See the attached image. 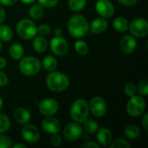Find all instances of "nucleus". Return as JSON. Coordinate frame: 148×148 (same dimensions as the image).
I'll return each instance as SVG.
<instances>
[{
	"label": "nucleus",
	"instance_id": "nucleus-39",
	"mask_svg": "<svg viewBox=\"0 0 148 148\" xmlns=\"http://www.w3.org/2000/svg\"><path fill=\"white\" fill-rule=\"evenodd\" d=\"M82 148H99L100 147V145L97 143V142H95V141H88L86 143H84L82 146Z\"/></svg>",
	"mask_w": 148,
	"mask_h": 148
},
{
	"label": "nucleus",
	"instance_id": "nucleus-27",
	"mask_svg": "<svg viewBox=\"0 0 148 148\" xmlns=\"http://www.w3.org/2000/svg\"><path fill=\"white\" fill-rule=\"evenodd\" d=\"M69 8L75 12L82 11L87 5V0H69Z\"/></svg>",
	"mask_w": 148,
	"mask_h": 148
},
{
	"label": "nucleus",
	"instance_id": "nucleus-24",
	"mask_svg": "<svg viewBox=\"0 0 148 148\" xmlns=\"http://www.w3.org/2000/svg\"><path fill=\"white\" fill-rule=\"evenodd\" d=\"M13 37V31L11 28L5 24H0V40L3 42H9Z\"/></svg>",
	"mask_w": 148,
	"mask_h": 148
},
{
	"label": "nucleus",
	"instance_id": "nucleus-44",
	"mask_svg": "<svg viewBox=\"0 0 148 148\" xmlns=\"http://www.w3.org/2000/svg\"><path fill=\"white\" fill-rule=\"evenodd\" d=\"M12 147L13 148H26L27 147V146H26L25 144H23V143H17V144H16V145L12 146Z\"/></svg>",
	"mask_w": 148,
	"mask_h": 148
},
{
	"label": "nucleus",
	"instance_id": "nucleus-43",
	"mask_svg": "<svg viewBox=\"0 0 148 148\" xmlns=\"http://www.w3.org/2000/svg\"><path fill=\"white\" fill-rule=\"evenodd\" d=\"M6 65H7V61H6V59L0 56V69H4V68L6 67Z\"/></svg>",
	"mask_w": 148,
	"mask_h": 148
},
{
	"label": "nucleus",
	"instance_id": "nucleus-18",
	"mask_svg": "<svg viewBox=\"0 0 148 148\" xmlns=\"http://www.w3.org/2000/svg\"><path fill=\"white\" fill-rule=\"evenodd\" d=\"M14 119L17 123L21 125H25L29 122L31 119V114L25 108L20 107L14 111Z\"/></svg>",
	"mask_w": 148,
	"mask_h": 148
},
{
	"label": "nucleus",
	"instance_id": "nucleus-40",
	"mask_svg": "<svg viewBox=\"0 0 148 148\" xmlns=\"http://www.w3.org/2000/svg\"><path fill=\"white\" fill-rule=\"evenodd\" d=\"M17 0H0V3L3 6H13L16 3Z\"/></svg>",
	"mask_w": 148,
	"mask_h": 148
},
{
	"label": "nucleus",
	"instance_id": "nucleus-13",
	"mask_svg": "<svg viewBox=\"0 0 148 148\" xmlns=\"http://www.w3.org/2000/svg\"><path fill=\"white\" fill-rule=\"evenodd\" d=\"M95 10L98 15L104 18H110L114 14V6L110 0H97Z\"/></svg>",
	"mask_w": 148,
	"mask_h": 148
},
{
	"label": "nucleus",
	"instance_id": "nucleus-4",
	"mask_svg": "<svg viewBox=\"0 0 148 148\" xmlns=\"http://www.w3.org/2000/svg\"><path fill=\"white\" fill-rule=\"evenodd\" d=\"M41 62L35 56L22 57L19 62V70L22 74L27 76L36 75L41 69Z\"/></svg>",
	"mask_w": 148,
	"mask_h": 148
},
{
	"label": "nucleus",
	"instance_id": "nucleus-35",
	"mask_svg": "<svg viewBox=\"0 0 148 148\" xmlns=\"http://www.w3.org/2000/svg\"><path fill=\"white\" fill-rule=\"evenodd\" d=\"M38 4H40L43 8H52L56 6L59 0H37Z\"/></svg>",
	"mask_w": 148,
	"mask_h": 148
},
{
	"label": "nucleus",
	"instance_id": "nucleus-8",
	"mask_svg": "<svg viewBox=\"0 0 148 148\" xmlns=\"http://www.w3.org/2000/svg\"><path fill=\"white\" fill-rule=\"evenodd\" d=\"M49 47L51 51L58 56L66 55L69 49L68 41L62 36H55L50 41Z\"/></svg>",
	"mask_w": 148,
	"mask_h": 148
},
{
	"label": "nucleus",
	"instance_id": "nucleus-47",
	"mask_svg": "<svg viewBox=\"0 0 148 148\" xmlns=\"http://www.w3.org/2000/svg\"><path fill=\"white\" fill-rule=\"evenodd\" d=\"M2 108H3V100H2V98L0 96V110L2 109Z\"/></svg>",
	"mask_w": 148,
	"mask_h": 148
},
{
	"label": "nucleus",
	"instance_id": "nucleus-38",
	"mask_svg": "<svg viewBox=\"0 0 148 148\" xmlns=\"http://www.w3.org/2000/svg\"><path fill=\"white\" fill-rule=\"evenodd\" d=\"M119 3L124 6H133L137 3L138 0H117Z\"/></svg>",
	"mask_w": 148,
	"mask_h": 148
},
{
	"label": "nucleus",
	"instance_id": "nucleus-33",
	"mask_svg": "<svg viewBox=\"0 0 148 148\" xmlns=\"http://www.w3.org/2000/svg\"><path fill=\"white\" fill-rule=\"evenodd\" d=\"M124 92L127 96L131 97V96L136 95V93H137L136 86L133 83H127L124 88Z\"/></svg>",
	"mask_w": 148,
	"mask_h": 148
},
{
	"label": "nucleus",
	"instance_id": "nucleus-36",
	"mask_svg": "<svg viewBox=\"0 0 148 148\" xmlns=\"http://www.w3.org/2000/svg\"><path fill=\"white\" fill-rule=\"evenodd\" d=\"M62 141V137L59 134H53L51 135V137H50V143L54 147H59V146H61Z\"/></svg>",
	"mask_w": 148,
	"mask_h": 148
},
{
	"label": "nucleus",
	"instance_id": "nucleus-34",
	"mask_svg": "<svg viewBox=\"0 0 148 148\" xmlns=\"http://www.w3.org/2000/svg\"><path fill=\"white\" fill-rule=\"evenodd\" d=\"M50 31H51V28L48 24L43 23V24H41L37 27V33L40 36H48L50 33Z\"/></svg>",
	"mask_w": 148,
	"mask_h": 148
},
{
	"label": "nucleus",
	"instance_id": "nucleus-37",
	"mask_svg": "<svg viewBox=\"0 0 148 148\" xmlns=\"http://www.w3.org/2000/svg\"><path fill=\"white\" fill-rule=\"evenodd\" d=\"M9 82L8 75L4 72L0 71V87H6L9 84Z\"/></svg>",
	"mask_w": 148,
	"mask_h": 148
},
{
	"label": "nucleus",
	"instance_id": "nucleus-19",
	"mask_svg": "<svg viewBox=\"0 0 148 148\" xmlns=\"http://www.w3.org/2000/svg\"><path fill=\"white\" fill-rule=\"evenodd\" d=\"M48 41L43 36H36L33 40V49L37 53H43L48 49Z\"/></svg>",
	"mask_w": 148,
	"mask_h": 148
},
{
	"label": "nucleus",
	"instance_id": "nucleus-6",
	"mask_svg": "<svg viewBox=\"0 0 148 148\" xmlns=\"http://www.w3.org/2000/svg\"><path fill=\"white\" fill-rule=\"evenodd\" d=\"M146 101L141 95H133L127 103V112L131 117L140 116L146 109Z\"/></svg>",
	"mask_w": 148,
	"mask_h": 148
},
{
	"label": "nucleus",
	"instance_id": "nucleus-32",
	"mask_svg": "<svg viewBox=\"0 0 148 148\" xmlns=\"http://www.w3.org/2000/svg\"><path fill=\"white\" fill-rule=\"evenodd\" d=\"M12 147V141L11 140L2 134H0V148H10Z\"/></svg>",
	"mask_w": 148,
	"mask_h": 148
},
{
	"label": "nucleus",
	"instance_id": "nucleus-17",
	"mask_svg": "<svg viewBox=\"0 0 148 148\" xmlns=\"http://www.w3.org/2000/svg\"><path fill=\"white\" fill-rule=\"evenodd\" d=\"M108 27V23L107 19L101 16L94 19L91 22L89 25V29L95 34H101L107 30Z\"/></svg>",
	"mask_w": 148,
	"mask_h": 148
},
{
	"label": "nucleus",
	"instance_id": "nucleus-48",
	"mask_svg": "<svg viewBox=\"0 0 148 148\" xmlns=\"http://www.w3.org/2000/svg\"><path fill=\"white\" fill-rule=\"evenodd\" d=\"M2 50V42H1V40H0V52Z\"/></svg>",
	"mask_w": 148,
	"mask_h": 148
},
{
	"label": "nucleus",
	"instance_id": "nucleus-41",
	"mask_svg": "<svg viewBox=\"0 0 148 148\" xmlns=\"http://www.w3.org/2000/svg\"><path fill=\"white\" fill-rule=\"evenodd\" d=\"M142 127L143 128L147 131L148 130V114H145L143 119H142Z\"/></svg>",
	"mask_w": 148,
	"mask_h": 148
},
{
	"label": "nucleus",
	"instance_id": "nucleus-23",
	"mask_svg": "<svg viewBox=\"0 0 148 148\" xmlns=\"http://www.w3.org/2000/svg\"><path fill=\"white\" fill-rule=\"evenodd\" d=\"M28 13L31 19L39 20L42 17V16L44 14L43 7H42L40 4H34L29 8Z\"/></svg>",
	"mask_w": 148,
	"mask_h": 148
},
{
	"label": "nucleus",
	"instance_id": "nucleus-1",
	"mask_svg": "<svg viewBox=\"0 0 148 148\" xmlns=\"http://www.w3.org/2000/svg\"><path fill=\"white\" fill-rule=\"evenodd\" d=\"M68 30L72 37L81 38L88 33L89 24L85 16L76 14L69 18L68 22Z\"/></svg>",
	"mask_w": 148,
	"mask_h": 148
},
{
	"label": "nucleus",
	"instance_id": "nucleus-12",
	"mask_svg": "<svg viewBox=\"0 0 148 148\" xmlns=\"http://www.w3.org/2000/svg\"><path fill=\"white\" fill-rule=\"evenodd\" d=\"M39 112L45 116H51L56 114L59 109L58 102L53 98H46L40 101L38 105Z\"/></svg>",
	"mask_w": 148,
	"mask_h": 148
},
{
	"label": "nucleus",
	"instance_id": "nucleus-25",
	"mask_svg": "<svg viewBox=\"0 0 148 148\" xmlns=\"http://www.w3.org/2000/svg\"><path fill=\"white\" fill-rule=\"evenodd\" d=\"M124 134L128 139L134 140V139H136L140 136V127L138 126L131 124V125H128L126 127V128L124 130Z\"/></svg>",
	"mask_w": 148,
	"mask_h": 148
},
{
	"label": "nucleus",
	"instance_id": "nucleus-21",
	"mask_svg": "<svg viewBox=\"0 0 148 148\" xmlns=\"http://www.w3.org/2000/svg\"><path fill=\"white\" fill-rule=\"evenodd\" d=\"M113 26L114 29L118 32H126L128 29L129 23L127 19H126L123 16H118L114 18L113 22Z\"/></svg>",
	"mask_w": 148,
	"mask_h": 148
},
{
	"label": "nucleus",
	"instance_id": "nucleus-11",
	"mask_svg": "<svg viewBox=\"0 0 148 148\" xmlns=\"http://www.w3.org/2000/svg\"><path fill=\"white\" fill-rule=\"evenodd\" d=\"M22 138L29 144H35L38 142L40 139V132L38 128L32 124H25L21 130Z\"/></svg>",
	"mask_w": 148,
	"mask_h": 148
},
{
	"label": "nucleus",
	"instance_id": "nucleus-45",
	"mask_svg": "<svg viewBox=\"0 0 148 148\" xmlns=\"http://www.w3.org/2000/svg\"><path fill=\"white\" fill-rule=\"evenodd\" d=\"M62 29L56 28V29H55V36H62Z\"/></svg>",
	"mask_w": 148,
	"mask_h": 148
},
{
	"label": "nucleus",
	"instance_id": "nucleus-20",
	"mask_svg": "<svg viewBox=\"0 0 148 148\" xmlns=\"http://www.w3.org/2000/svg\"><path fill=\"white\" fill-rule=\"evenodd\" d=\"M9 54L13 60L19 61L24 55V49L20 43H13L9 49Z\"/></svg>",
	"mask_w": 148,
	"mask_h": 148
},
{
	"label": "nucleus",
	"instance_id": "nucleus-2",
	"mask_svg": "<svg viewBox=\"0 0 148 148\" xmlns=\"http://www.w3.org/2000/svg\"><path fill=\"white\" fill-rule=\"evenodd\" d=\"M46 85L53 92H62L69 86V77L62 72H50L46 77Z\"/></svg>",
	"mask_w": 148,
	"mask_h": 148
},
{
	"label": "nucleus",
	"instance_id": "nucleus-9",
	"mask_svg": "<svg viewBox=\"0 0 148 148\" xmlns=\"http://www.w3.org/2000/svg\"><path fill=\"white\" fill-rule=\"evenodd\" d=\"M89 111L93 114L94 116L100 118L106 114L108 110V106L105 100L101 96H95L92 98L88 103Z\"/></svg>",
	"mask_w": 148,
	"mask_h": 148
},
{
	"label": "nucleus",
	"instance_id": "nucleus-31",
	"mask_svg": "<svg viewBox=\"0 0 148 148\" xmlns=\"http://www.w3.org/2000/svg\"><path fill=\"white\" fill-rule=\"evenodd\" d=\"M136 89H137V92L140 94V95H141V96H147V95H148L147 80H143V81H141V82L138 84Z\"/></svg>",
	"mask_w": 148,
	"mask_h": 148
},
{
	"label": "nucleus",
	"instance_id": "nucleus-30",
	"mask_svg": "<svg viewBox=\"0 0 148 148\" xmlns=\"http://www.w3.org/2000/svg\"><path fill=\"white\" fill-rule=\"evenodd\" d=\"M109 147L110 148H130L131 145L127 140L119 138V139L112 141L111 144L109 145Z\"/></svg>",
	"mask_w": 148,
	"mask_h": 148
},
{
	"label": "nucleus",
	"instance_id": "nucleus-28",
	"mask_svg": "<svg viewBox=\"0 0 148 148\" xmlns=\"http://www.w3.org/2000/svg\"><path fill=\"white\" fill-rule=\"evenodd\" d=\"M75 49L80 55H87L88 53L89 48L86 42L82 40H78L75 42Z\"/></svg>",
	"mask_w": 148,
	"mask_h": 148
},
{
	"label": "nucleus",
	"instance_id": "nucleus-46",
	"mask_svg": "<svg viewBox=\"0 0 148 148\" xmlns=\"http://www.w3.org/2000/svg\"><path fill=\"white\" fill-rule=\"evenodd\" d=\"M22 3H25V4H31V3H33L36 0H20Z\"/></svg>",
	"mask_w": 148,
	"mask_h": 148
},
{
	"label": "nucleus",
	"instance_id": "nucleus-22",
	"mask_svg": "<svg viewBox=\"0 0 148 148\" xmlns=\"http://www.w3.org/2000/svg\"><path fill=\"white\" fill-rule=\"evenodd\" d=\"M42 66L49 72L55 71L57 68V60L53 56H46L42 60Z\"/></svg>",
	"mask_w": 148,
	"mask_h": 148
},
{
	"label": "nucleus",
	"instance_id": "nucleus-16",
	"mask_svg": "<svg viewBox=\"0 0 148 148\" xmlns=\"http://www.w3.org/2000/svg\"><path fill=\"white\" fill-rule=\"evenodd\" d=\"M96 140L99 145L107 147L113 141V134L107 127H101L96 132Z\"/></svg>",
	"mask_w": 148,
	"mask_h": 148
},
{
	"label": "nucleus",
	"instance_id": "nucleus-26",
	"mask_svg": "<svg viewBox=\"0 0 148 148\" xmlns=\"http://www.w3.org/2000/svg\"><path fill=\"white\" fill-rule=\"evenodd\" d=\"M83 123V127L82 129L88 134H94L97 132L98 130V123L92 120V119H87Z\"/></svg>",
	"mask_w": 148,
	"mask_h": 148
},
{
	"label": "nucleus",
	"instance_id": "nucleus-15",
	"mask_svg": "<svg viewBox=\"0 0 148 148\" xmlns=\"http://www.w3.org/2000/svg\"><path fill=\"white\" fill-rule=\"evenodd\" d=\"M120 47L125 54H132L135 51L137 47L136 39L132 35L124 36L121 40Z\"/></svg>",
	"mask_w": 148,
	"mask_h": 148
},
{
	"label": "nucleus",
	"instance_id": "nucleus-42",
	"mask_svg": "<svg viewBox=\"0 0 148 148\" xmlns=\"http://www.w3.org/2000/svg\"><path fill=\"white\" fill-rule=\"evenodd\" d=\"M5 16H6V13L4 9L0 5V24L5 20Z\"/></svg>",
	"mask_w": 148,
	"mask_h": 148
},
{
	"label": "nucleus",
	"instance_id": "nucleus-14",
	"mask_svg": "<svg viewBox=\"0 0 148 148\" xmlns=\"http://www.w3.org/2000/svg\"><path fill=\"white\" fill-rule=\"evenodd\" d=\"M42 127L47 134H58V132L61 130V123L59 120L53 117V115L47 116L42 121Z\"/></svg>",
	"mask_w": 148,
	"mask_h": 148
},
{
	"label": "nucleus",
	"instance_id": "nucleus-3",
	"mask_svg": "<svg viewBox=\"0 0 148 148\" xmlns=\"http://www.w3.org/2000/svg\"><path fill=\"white\" fill-rule=\"evenodd\" d=\"M89 113L90 111L88 102L82 98L75 100L72 103L69 110L71 119L77 123L84 122L88 118Z\"/></svg>",
	"mask_w": 148,
	"mask_h": 148
},
{
	"label": "nucleus",
	"instance_id": "nucleus-10",
	"mask_svg": "<svg viewBox=\"0 0 148 148\" xmlns=\"http://www.w3.org/2000/svg\"><path fill=\"white\" fill-rule=\"evenodd\" d=\"M62 134H63V137L67 140L75 141L82 136L83 129H82V127L80 125V123H77V122L69 123L64 127Z\"/></svg>",
	"mask_w": 148,
	"mask_h": 148
},
{
	"label": "nucleus",
	"instance_id": "nucleus-7",
	"mask_svg": "<svg viewBox=\"0 0 148 148\" xmlns=\"http://www.w3.org/2000/svg\"><path fill=\"white\" fill-rule=\"evenodd\" d=\"M128 29H130L132 36L142 38L148 34V23L145 18H135L130 23Z\"/></svg>",
	"mask_w": 148,
	"mask_h": 148
},
{
	"label": "nucleus",
	"instance_id": "nucleus-29",
	"mask_svg": "<svg viewBox=\"0 0 148 148\" xmlns=\"http://www.w3.org/2000/svg\"><path fill=\"white\" fill-rule=\"evenodd\" d=\"M10 127V121L4 114H0V134L7 132Z\"/></svg>",
	"mask_w": 148,
	"mask_h": 148
},
{
	"label": "nucleus",
	"instance_id": "nucleus-5",
	"mask_svg": "<svg viewBox=\"0 0 148 148\" xmlns=\"http://www.w3.org/2000/svg\"><path fill=\"white\" fill-rule=\"evenodd\" d=\"M16 34L18 36L24 40L34 38L37 34V27L35 23L30 19H22L16 26Z\"/></svg>",
	"mask_w": 148,
	"mask_h": 148
}]
</instances>
